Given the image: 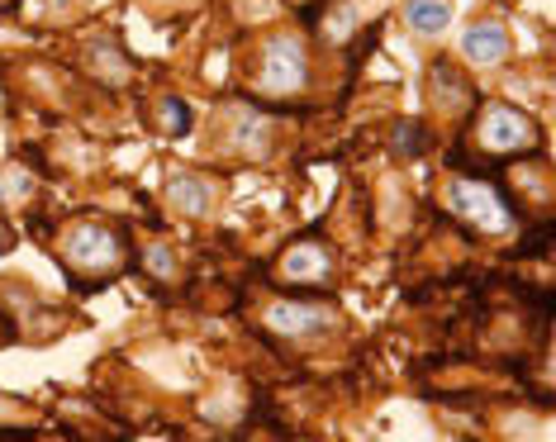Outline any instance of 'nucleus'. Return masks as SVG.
<instances>
[{"label":"nucleus","mask_w":556,"mask_h":442,"mask_svg":"<svg viewBox=\"0 0 556 442\" xmlns=\"http://www.w3.org/2000/svg\"><path fill=\"white\" fill-rule=\"evenodd\" d=\"M86 62H91V72L105 86H119V81H129V58L119 53L115 43H91V53H86Z\"/></svg>","instance_id":"obj_10"},{"label":"nucleus","mask_w":556,"mask_h":442,"mask_svg":"<svg viewBox=\"0 0 556 442\" xmlns=\"http://www.w3.org/2000/svg\"><path fill=\"white\" fill-rule=\"evenodd\" d=\"M0 409H5V400H0Z\"/></svg>","instance_id":"obj_16"},{"label":"nucleus","mask_w":556,"mask_h":442,"mask_svg":"<svg viewBox=\"0 0 556 442\" xmlns=\"http://www.w3.org/2000/svg\"><path fill=\"white\" fill-rule=\"evenodd\" d=\"M262 96H300L309 86V53L295 34H281L262 48L257 58V72H252Z\"/></svg>","instance_id":"obj_4"},{"label":"nucleus","mask_w":556,"mask_h":442,"mask_svg":"<svg viewBox=\"0 0 556 442\" xmlns=\"http://www.w3.org/2000/svg\"><path fill=\"white\" fill-rule=\"evenodd\" d=\"M233 143L243 148V153H267V143H271V134H267V124L262 119H238V129H233Z\"/></svg>","instance_id":"obj_13"},{"label":"nucleus","mask_w":556,"mask_h":442,"mask_svg":"<svg viewBox=\"0 0 556 442\" xmlns=\"http://www.w3.org/2000/svg\"><path fill=\"white\" fill-rule=\"evenodd\" d=\"M167 200H172V210L176 214H186V219H205V214L214 210V186L205 181V176H172V186H167Z\"/></svg>","instance_id":"obj_8"},{"label":"nucleus","mask_w":556,"mask_h":442,"mask_svg":"<svg viewBox=\"0 0 556 442\" xmlns=\"http://www.w3.org/2000/svg\"><path fill=\"white\" fill-rule=\"evenodd\" d=\"M62 262H67L77 276L110 281V276L124 267V238L110 229L105 219H77L67 233H62Z\"/></svg>","instance_id":"obj_1"},{"label":"nucleus","mask_w":556,"mask_h":442,"mask_svg":"<svg viewBox=\"0 0 556 442\" xmlns=\"http://www.w3.org/2000/svg\"><path fill=\"white\" fill-rule=\"evenodd\" d=\"M276 276H281L286 286H324L328 276H333V252H328L324 243H295L281 257V267H276Z\"/></svg>","instance_id":"obj_7"},{"label":"nucleus","mask_w":556,"mask_h":442,"mask_svg":"<svg viewBox=\"0 0 556 442\" xmlns=\"http://www.w3.org/2000/svg\"><path fill=\"white\" fill-rule=\"evenodd\" d=\"M509 53H514V39L500 20H476L471 29L462 34V58L471 62V67H504Z\"/></svg>","instance_id":"obj_6"},{"label":"nucleus","mask_w":556,"mask_h":442,"mask_svg":"<svg viewBox=\"0 0 556 442\" xmlns=\"http://www.w3.org/2000/svg\"><path fill=\"white\" fill-rule=\"evenodd\" d=\"M476 143L495 157H514V153H533L542 143V134H538L533 115L504 105V100H490V105H480V115H476Z\"/></svg>","instance_id":"obj_3"},{"label":"nucleus","mask_w":556,"mask_h":442,"mask_svg":"<svg viewBox=\"0 0 556 442\" xmlns=\"http://www.w3.org/2000/svg\"><path fill=\"white\" fill-rule=\"evenodd\" d=\"M395 153H424V129L419 124H400L395 129Z\"/></svg>","instance_id":"obj_15"},{"label":"nucleus","mask_w":556,"mask_h":442,"mask_svg":"<svg viewBox=\"0 0 556 442\" xmlns=\"http://www.w3.org/2000/svg\"><path fill=\"white\" fill-rule=\"evenodd\" d=\"M400 10H404V24L414 34H424V39H438L452 24V0H404Z\"/></svg>","instance_id":"obj_9"},{"label":"nucleus","mask_w":556,"mask_h":442,"mask_svg":"<svg viewBox=\"0 0 556 442\" xmlns=\"http://www.w3.org/2000/svg\"><path fill=\"white\" fill-rule=\"evenodd\" d=\"M143 267L157 276V281H176L181 276V267H176V257H172V248H162V243H143Z\"/></svg>","instance_id":"obj_14"},{"label":"nucleus","mask_w":556,"mask_h":442,"mask_svg":"<svg viewBox=\"0 0 556 442\" xmlns=\"http://www.w3.org/2000/svg\"><path fill=\"white\" fill-rule=\"evenodd\" d=\"M53 5H62V0H53Z\"/></svg>","instance_id":"obj_17"},{"label":"nucleus","mask_w":556,"mask_h":442,"mask_svg":"<svg viewBox=\"0 0 556 442\" xmlns=\"http://www.w3.org/2000/svg\"><path fill=\"white\" fill-rule=\"evenodd\" d=\"M262 324L281 338H319L338 324V314L328 305H305V300H276V305H267V314H262Z\"/></svg>","instance_id":"obj_5"},{"label":"nucleus","mask_w":556,"mask_h":442,"mask_svg":"<svg viewBox=\"0 0 556 442\" xmlns=\"http://www.w3.org/2000/svg\"><path fill=\"white\" fill-rule=\"evenodd\" d=\"M34 195V176L20 172V167H5L0 172V205H24Z\"/></svg>","instance_id":"obj_11"},{"label":"nucleus","mask_w":556,"mask_h":442,"mask_svg":"<svg viewBox=\"0 0 556 442\" xmlns=\"http://www.w3.org/2000/svg\"><path fill=\"white\" fill-rule=\"evenodd\" d=\"M157 129L162 134H186V129H191V105H186V100H176V96H167L157 105Z\"/></svg>","instance_id":"obj_12"},{"label":"nucleus","mask_w":556,"mask_h":442,"mask_svg":"<svg viewBox=\"0 0 556 442\" xmlns=\"http://www.w3.org/2000/svg\"><path fill=\"white\" fill-rule=\"evenodd\" d=\"M442 200H447V210L457 214V219H466L471 229L490 233V238H509L518 229V214L509 210V200H504L490 181H476V176H452L447 191H442Z\"/></svg>","instance_id":"obj_2"}]
</instances>
